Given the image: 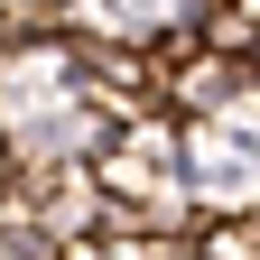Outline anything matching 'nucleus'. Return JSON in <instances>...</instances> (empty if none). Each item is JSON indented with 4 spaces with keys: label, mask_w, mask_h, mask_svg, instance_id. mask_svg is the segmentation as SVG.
Listing matches in <instances>:
<instances>
[{
    "label": "nucleus",
    "mask_w": 260,
    "mask_h": 260,
    "mask_svg": "<svg viewBox=\"0 0 260 260\" xmlns=\"http://www.w3.org/2000/svg\"><path fill=\"white\" fill-rule=\"evenodd\" d=\"M0 260H56L47 233H0Z\"/></svg>",
    "instance_id": "f257e3e1"
}]
</instances>
